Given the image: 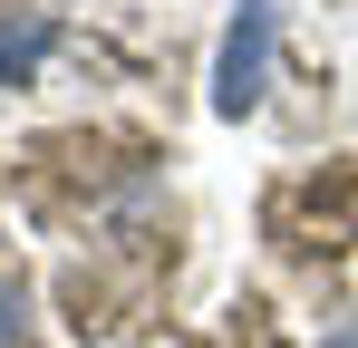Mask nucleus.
<instances>
[{"instance_id": "nucleus-1", "label": "nucleus", "mask_w": 358, "mask_h": 348, "mask_svg": "<svg viewBox=\"0 0 358 348\" xmlns=\"http://www.w3.org/2000/svg\"><path fill=\"white\" fill-rule=\"evenodd\" d=\"M271 39H281V0H242L233 29H223V58H213V107L252 116L262 87H271Z\"/></svg>"}, {"instance_id": "nucleus-2", "label": "nucleus", "mask_w": 358, "mask_h": 348, "mask_svg": "<svg viewBox=\"0 0 358 348\" xmlns=\"http://www.w3.org/2000/svg\"><path fill=\"white\" fill-rule=\"evenodd\" d=\"M49 49H59V29H49L39 10H29V20H0V87H10V78H29Z\"/></svg>"}, {"instance_id": "nucleus-3", "label": "nucleus", "mask_w": 358, "mask_h": 348, "mask_svg": "<svg viewBox=\"0 0 358 348\" xmlns=\"http://www.w3.org/2000/svg\"><path fill=\"white\" fill-rule=\"evenodd\" d=\"M0 348H20V281L0 271Z\"/></svg>"}, {"instance_id": "nucleus-4", "label": "nucleus", "mask_w": 358, "mask_h": 348, "mask_svg": "<svg viewBox=\"0 0 358 348\" xmlns=\"http://www.w3.org/2000/svg\"><path fill=\"white\" fill-rule=\"evenodd\" d=\"M329 348H358V319H349V329H339V339H329Z\"/></svg>"}]
</instances>
